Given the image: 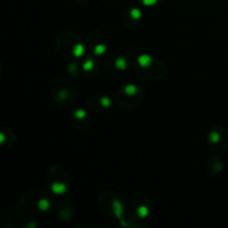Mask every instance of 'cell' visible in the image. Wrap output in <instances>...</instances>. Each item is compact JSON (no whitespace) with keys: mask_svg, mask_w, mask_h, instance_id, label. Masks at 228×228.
<instances>
[{"mask_svg":"<svg viewBox=\"0 0 228 228\" xmlns=\"http://www.w3.org/2000/svg\"><path fill=\"white\" fill-rule=\"evenodd\" d=\"M112 209H114V213H115V215H116V217L122 222V213H124V210H122V205L119 200H117V199L114 200V203H112Z\"/></svg>","mask_w":228,"mask_h":228,"instance_id":"obj_1","label":"cell"},{"mask_svg":"<svg viewBox=\"0 0 228 228\" xmlns=\"http://www.w3.org/2000/svg\"><path fill=\"white\" fill-rule=\"evenodd\" d=\"M51 190L57 195L65 194L67 190V186L65 184H61V183H53L51 185Z\"/></svg>","mask_w":228,"mask_h":228,"instance_id":"obj_2","label":"cell"},{"mask_svg":"<svg viewBox=\"0 0 228 228\" xmlns=\"http://www.w3.org/2000/svg\"><path fill=\"white\" fill-rule=\"evenodd\" d=\"M138 64L140 65L141 67H148L150 64H151V58H150V56L148 55H141L138 57Z\"/></svg>","mask_w":228,"mask_h":228,"instance_id":"obj_3","label":"cell"},{"mask_svg":"<svg viewBox=\"0 0 228 228\" xmlns=\"http://www.w3.org/2000/svg\"><path fill=\"white\" fill-rule=\"evenodd\" d=\"M83 51H85V47L81 44H77L74 48V50H72L75 57H81L83 55Z\"/></svg>","mask_w":228,"mask_h":228,"instance_id":"obj_4","label":"cell"},{"mask_svg":"<svg viewBox=\"0 0 228 228\" xmlns=\"http://www.w3.org/2000/svg\"><path fill=\"white\" fill-rule=\"evenodd\" d=\"M38 207H39V209H40V210H42V211L48 210V209H49V207H50L49 200H47V199H40L38 201Z\"/></svg>","mask_w":228,"mask_h":228,"instance_id":"obj_5","label":"cell"},{"mask_svg":"<svg viewBox=\"0 0 228 228\" xmlns=\"http://www.w3.org/2000/svg\"><path fill=\"white\" fill-rule=\"evenodd\" d=\"M137 86L136 85H127L125 87V92L128 95V96H133V95H136L137 92Z\"/></svg>","mask_w":228,"mask_h":228,"instance_id":"obj_6","label":"cell"},{"mask_svg":"<svg viewBox=\"0 0 228 228\" xmlns=\"http://www.w3.org/2000/svg\"><path fill=\"white\" fill-rule=\"evenodd\" d=\"M116 67L118 68V69H120V70L126 69V67H127V62H126V59L122 58V57H119V58L116 60Z\"/></svg>","mask_w":228,"mask_h":228,"instance_id":"obj_7","label":"cell"},{"mask_svg":"<svg viewBox=\"0 0 228 228\" xmlns=\"http://www.w3.org/2000/svg\"><path fill=\"white\" fill-rule=\"evenodd\" d=\"M148 213H149V210H148V208L146 207V206H140V207L137 209V214H138V216L140 217V218L147 217Z\"/></svg>","mask_w":228,"mask_h":228,"instance_id":"obj_8","label":"cell"},{"mask_svg":"<svg viewBox=\"0 0 228 228\" xmlns=\"http://www.w3.org/2000/svg\"><path fill=\"white\" fill-rule=\"evenodd\" d=\"M130 17L133 18V19H139V18L141 17V12H140L139 9L133 8L130 10Z\"/></svg>","mask_w":228,"mask_h":228,"instance_id":"obj_9","label":"cell"},{"mask_svg":"<svg viewBox=\"0 0 228 228\" xmlns=\"http://www.w3.org/2000/svg\"><path fill=\"white\" fill-rule=\"evenodd\" d=\"M106 51V46L105 44H98L95 47V53L96 55H103Z\"/></svg>","mask_w":228,"mask_h":228,"instance_id":"obj_10","label":"cell"},{"mask_svg":"<svg viewBox=\"0 0 228 228\" xmlns=\"http://www.w3.org/2000/svg\"><path fill=\"white\" fill-rule=\"evenodd\" d=\"M94 68V61L91 59H88V60L83 64V70H86V71H89V70H91Z\"/></svg>","mask_w":228,"mask_h":228,"instance_id":"obj_11","label":"cell"},{"mask_svg":"<svg viewBox=\"0 0 228 228\" xmlns=\"http://www.w3.org/2000/svg\"><path fill=\"white\" fill-rule=\"evenodd\" d=\"M209 139H210L211 142L216 144V142L219 141V135H218V133H216V131H213V133H210V135H209Z\"/></svg>","mask_w":228,"mask_h":228,"instance_id":"obj_12","label":"cell"},{"mask_svg":"<svg viewBox=\"0 0 228 228\" xmlns=\"http://www.w3.org/2000/svg\"><path fill=\"white\" fill-rule=\"evenodd\" d=\"M100 103H101L103 107H106V108H107V107H109V106L111 105V101L108 97H103L101 100H100Z\"/></svg>","mask_w":228,"mask_h":228,"instance_id":"obj_13","label":"cell"},{"mask_svg":"<svg viewBox=\"0 0 228 228\" xmlns=\"http://www.w3.org/2000/svg\"><path fill=\"white\" fill-rule=\"evenodd\" d=\"M75 116L77 118H83V117L86 116V111L83 110V109H78V110L75 111Z\"/></svg>","mask_w":228,"mask_h":228,"instance_id":"obj_14","label":"cell"},{"mask_svg":"<svg viewBox=\"0 0 228 228\" xmlns=\"http://www.w3.org/2000/svg\"><path fill=\"white\" fill-rule=\"evenodd\" d=\"M157 2V0H142V3L145 6H154Z\"/></svg>","mask_w":228,"mask_h":228,"instance_id":"obj_15","label":"cell"},{"mask_svg":"<svg viewBox=\"0 0 228 228\" xmlns=\"http://www.w3.org/2000/svg\"><path fill=\"white\" fill-rule=\"evenodd\" d=\"M69 70L70 71H76V70H77V66H76L75 64L69 65Z\"/></svg>","mask_w":228,"mask_h":228,"instance_id":"obj_16","label":"cell"},{"mask_svg":"<svg viewBox=\"0 0 228 228\" xmlns=\"http://www.w3.org/2000/svg\"><path fill=\"white\" fill-rule=\"evenodd\" d=\"M0 142H5V135L0 133Z\"/></svg>","mask_w":228,"mask_h":228,"instance_id":"obj_17","label":"cell"},{"mask_svg":"<svg viewBox=\"0 0 228 228\" xmlns=\"http://www.w3.org/2000/svg\"><path fill=\"white\" fill-rule=\"evenodd\" d=\"M67 97V91H61V98H66Z\"/></svg>","mask_w":228,"mask_h":228,"instance_id":"obj_18","label":"cell"}]
</instances>
